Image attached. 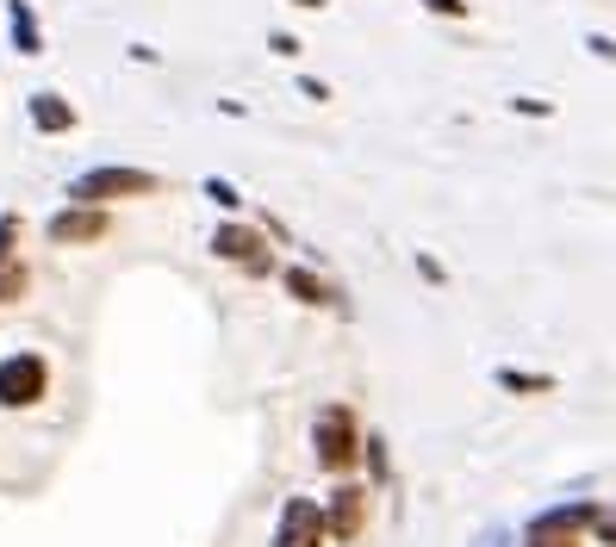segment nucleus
<instances>
[{
    "label": "nucleus",
    "instance_id": "nucleus-4",
    "mask_svg": "<svg viewBox=\"0 0 616 547\" xmlns=\"http://www.w3.org/2000/svg\"><path fill=\"white\" fill-rule=\"evenodd\" d=\"M212 255L231 267H243V274H274V250H269V231H255V224H219L212 231Z\"/></svg>",
    "mask_w": 616,
    "mask_h": 547
},
{
    "label": "nucleus",
    "instance_id": "nucleus-17",
    "mask_svg": "<svg viewBox=\"0 0 616 547\" xmlns=\"http://www.w3.org/2000/svg\"><path fill=\"white\" fill-rule=\"evenodd\" d=\"M511 112H523V119H554V100H536V94H517V100H511Z\"/></svg>",
    "mask_w": 616,
    "mask_h": 547
},
{
    "label": "nucleus",
    "instance_id": "nucleus-23",
    "mask_svg": "<svg viewBox=\"0 0 616 547\" xmlns=\"http://www.w3.org/2000/svg\"><path fill=\"white\" fill-rule=\"evenodd\" d=\"M286 7H300V13H324L331 0H286Z\"/></svg>",
    "mask_w": 616,
    "mask_h": 547
},
{
    "label": "nucleus",
    "instance_id": "nucleus-1",
    "mask_svg": "<svg viewBox=\"0 0 616 547\" xmlns=\"http://www.w3.org/2000/svg\"><path fill=\"white\" fill-rule=\"evenodd\" d=\"M362 454H367V442H362L355 411H349V405H324V411H317V417H312V460H317V473H349Z\"/></svg>",
    "mask_w": 616,
    "mask_h": 547
},
{
    "label": "nucleus",
    "instance_id": "nucleus-5",
    "mask_svg": "<svg viewBox=\"0 0 616 547\" xmlns=\"http://www.w3.org/2000/svg\"><path fill=\"white\" fill-rule=\"evenodd\" d=\"M50 392V361L44 355H32V348H19V355H7L0 361V405L7 411H26V405H38Z\"/></svg>",
    "mask_w": 616,
    "mask_h": 547
},
{
    "label": "nucleus",
    "instance_id": "nucleus-3",
    "mask_svg": "<svg viewBox=\"0 0 616 547\" xmlns=\"http://www.w3.org/2000/svg\"><path fill=\"white\" fill-rule=\"evenodd\" d=\"M598 523V504H548L542 516L523 523V547H579V535Z\"/></svg>",
    "mask_w": 616,
    "mask_h": 547
},
{
    "label": "nucleus",
    "instance_id": "nucleus-15",
    "mask_svg": "<svg viewBox=\"0 0 616 547\" xmlns=\"http://www.w3.org/2000/svg\"><path fill=\"white\" fill-rule=\"evenodd\" d=\"M424 13H436V19H467L474 13V0H417Z\"/></svg>",
    "mask_w": 616,
    "mask_h": 547
},
{
    "label": "nucleus",
    "instance_id": "nucleus-21",
    "mask_svg": "<svg viewBox=\"0 0 616 547\" xmlns=\"http://www.w3.org/2000/svg\"><path fill=\"white\" fill-rule=\"evenodd\" d=\"M269 50H274V57H300V38H293V32H274Z\"/></svg>",
    "mask_w": 616,
    "mask_h": 547
},
{
    "label": "nucleus",
    "instance_id": "nucleus-2",
    "mask_svg": "<svg viewBox=\"0 0 616 547\" xmlns=\"http://www.w3.org/2000/svg\"><path fill=\"white\" fill-rule=\"evenodd\" d=\"M162 181L150 169H119V162H107V169H88L69 181V205H112V200H143V193H156Z\"/></svg>",
    "mask_w": 616,
    "mask_h": 547
},
{
    "label": "nucleus",
    "instance_id": "nucleus-16",
    "mask_svg": "<svg viewBox=\"0 0 616 547\" xmlns=\"http://www.w3.org/2000/svg\"><path fill=\"white\" fill-rule=\"evenodd\" d=\"M13 243H19V212H0V267L13 262Z\"/></svg>",
    "mask_w": 616,
    "mask_h": 547
},
{
    "label": "nucleus",
    "instance_id": "nucleus-8",
    "mask_svg": "<svg viewBox=\"0 0 616 547\" xmlns=\"http://www.w3.org/2000/svg\"><path fill=\"white\" fill-rule=\"evenodd\" d=\"M324 510H331V535H336V541H355L362 523H367V485H336Z\"/></svg>",
    "mask_w": 616,
    "mask_h": 547
},
{
    "label": "nucleus",
    "instance_id": "nucleus-20",
    "mask_svg": "<svg viewBox=\"0 0 616 547\" xmlns=\"http://www.w3.org/2000/svg\"><path fill=\"white\" fill-rule=\"evenodd\" d=\"M417 274H424L430 286H443V281H448V274H443V262H436V255H417Z\"/></svg>",
    "mask_w": 616,
    "mask_h": 547
},
{
    "label": "nucleus",
    "instance_id": "nucleus-22",
    "mask_svg": "<svg viewBox=\"0 0 616 547\" xmlns=\"http://www.w3.org/2000/svg\"><path fill=\"white\" fill-rule=\"evenodd\" d=\"M300 94H305V100H317V107H324V100H331V88H324V81H312V75H300Z\"/></svg>",
    "mask_w": 616,
    "mask_h": 547
},
{
    "label": "nucleus",
    "instance_id": "nucleus-12",
    "mask_svg": "<svg viewBox=\"0 0 616 547\" xmlns=\"http://www.w3.org/2000/svg\"><path fill=\"white\" fill-rule=\"evenodd\" d=\"M498 392H517V398H548V392H561V379L554 374H523V367H498Z\"/></svg>",
    "mask_w": 616,
    "mask_h": 547
},
{
    "label": "nucleus",
    "instance_id": "nucleus-9",
    "mask_svg": "<svg viewBox=\"0 0 616 547\" xmlns=\"http://www.w3.org/2000/svg\"><path fill=\"white\" fill-rule=\"evenodd\" d=\"M26 119H32L44 138H63V131H75V107H69L63 94H50V88H38V94L26 100Z\"/></svg>",
    "mask_w": 616,
    "mask_h": 547
},
{
    "label": "nucleus",
    "instance_id": "nucleus-13",
    "mask_svg": "<svg viewBox=\"0 0 616 547\" xmlns=\"http://www.w3.org/2000/svg\"><path fill=\"white\" fill-rule=\"evenodd\" d=\"M205 200L224 205V212H243V193L231 188V181H219V174H205Z\"/></svg>",
    "mask_w": 616,
    "mask_h": 547
},
{
    "label": "nucleus",
    "instance_id": "nucleus-7",
    "mask_svg": "<svg viewBox=\"0 0 616 547\" xmlns=\"http://www.w3.org/2000/svg\"><path fill=\"white\" fill-rule=\"evenodd\" d=\"M107 205H63L57 219L44 224V236L57 243V250H75V243H100L107 236Z\"/></svg>",
    "mask_w": 616,
    "mask_h": 547
},
{
    "label": "nucleus",
    "instance_id": "nucleus-19",
    "mask_svg": "<svg viewBox=\"0 0 616 547\" xmlns=\"http://www.w3.org/2000/svg\"><path fill=\"white\" fill-rule=\"evenodd\" d=\"M585 50H592L598 63H616V38H604V32H585Z\"/></svg>",
    "mask_w": 616,
    "mask_h": 547
},
{
    "label": "nucleus",
    "instance_id": "nucleus-14",
    "mask_svg": "<svg viewBox=\"0 0 616 547\" xmlns=\"http://www.w3.org/2000/svg\"><path fill=\"white\" fill-rule=\"evenodd\" d=\"M26 281H32V274H26V262H7V267H0V298H7V305H13V298H26Z\"/></svg>",
    "mask_w": 616,
    "mask_h": 547
},
{
    "label": "nucleus",
    "instance_id": "nucleus-6",
    "mask_svg": "<svg viewBox=\"0 0 616 547\" xmlns=\"http://www.w3.org/2000/svg\"><path fill=\"white\" fill-rule=\"evenodd\" d=\"M331 541V510L317 498H286L274 523V547H324Z\"/></svg>",
    "mask_w": 616,
    "mask_h": 547
},
{
    "label": "nucleus",
    "instance_id": "nucleus-11",
    "mask_svg": "<svg viewBox=\"0 0 616 547\" xmlns=\"http://www.w3.org/2000/svg\"><path fill=\"white\" fill-rule=\"evenodd\" d=\"M281 281H286V293L300 298V305H336V286H331V281H317L312 267H286Z\"/></svg>",
    "mask_w": 616,
    "mask_h": 547
},
{
    "label": "nucleus",
    "instance_id": "nucleus-10",
    "mask_svg": "<svg viewBox=\"0 0 616 547\" xmlns=\"http://www.w3.org/2000/svg\"><path fill=\"white\" fill-rule=\"evenodd\" d=\"M7 32H13V50H19V57H44V32H38L32 0H7Z\"/></svg>",
    "mask_w": 616,
    "mask_h": 547
},
{
    "label": "nucleus",
    "instance_id": "nucleus-18",
    "mask_svg": "<svg viewBox=\"0 0 616 547\" xmlns=\"http://www.w3.org/2000/svg\"><path fill=\"white\" fill-rule=\"evenodd\" d=\"M592 529H598L604 547H616V504H598V523H592Z\"/></svg>",
    "mask_w": 616,
    "mask_h": 547
}]
</instances>
